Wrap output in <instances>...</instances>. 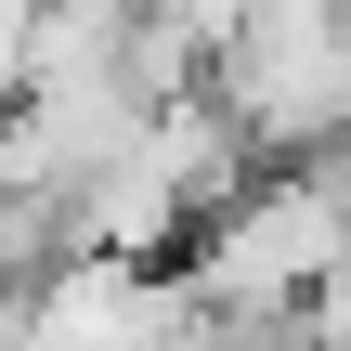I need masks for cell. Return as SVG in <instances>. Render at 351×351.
Wrapping results in <instances>:
<instances>
[{
	"instance_id": "obj_1",
	"label": "cell",
	"mask_w": 351,
	"mask_h": 351,
	"mask_svg": "<svg viewBox=\"0 0 351 351\" xmlns=\"http://www.w3.org/2000/svg\"><path fill=\"white\" fill-rule=\"evenodd\" d=\"M339 221H351V195L326 182V156H247L234 195L169 247V274L208 313H300L313 274L339 261Z\"/></svg>"
},
{
	"instance_id": "obj_2",
	"label": "cell",
	"mask_w": 351,
	"mask_h": 351,
	"mask_svg": "<svg viewBox=\"0 0 351 351\" xmlns=\"http://www.w3.org/2000/svg\"><path fill=\"white\" fill-rule=\"evenodd\" d=\"M13 78H26V0H0V104H13Z\"/></svg>"
}]
</instances>
